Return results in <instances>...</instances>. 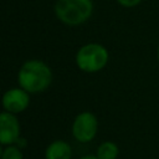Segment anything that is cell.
<instances>
[{"instance_id":"obj_1","label":"cell","mask_w":159,"mask_h":159,"mask_svg":"<svg viewBox=\"0 0 159 159\" xmlns=\"http://www.w3.org/2000/svg\"><path fill=\"white\" fill-rule=\"evenodd\" d=\"M19 83L27 92H41L51 83V71L41 61H29L19 72Z\"/></svg>"},{"instance_id":"obj_2","label":"cell","mask_w":159,"mask_h":159,"mask_svg":"<svg viewBox=\"0 0 159 159\" xmlns=\"http://www.w3.org/2000/svg\"><path fill=\"white\" fill-rule=\"evenodd\" d=\"M57 17L67 25H80L92 14L91 0H58L56 4Z\"/></svg>"},{"instance_id":"obj_3","label":"cell","mask_w":159,"mask_h":159,"mask_svg":"<svg viewBox=\"0 0 159 159\" xmlns=\"http://www.w3.org/2000/svg\"><path fill=\"white\" fill-rule=\"evenodd\" d=\"M76 61L81 70L86 72H96L106 66L108 61V52L98 43L84 45L80 48Z\"/></svg>"},{"instance_id":"obj_4","label":"cell","mask_w":159,"mask_h":159,"mask_svg":"<svg viewBox=\"0 0 159 159\" xmlns=\"http://www.w3.org/2000/svg\"><path fill=\"white\" fill-rule=\"evenodd\" d=\"M73 135L78 142H89L97 132V119L92 113L84 112L77 116L73 123Z\"/></svg>"},{"instance_id":"obj_5","label":"cell","mask_w":159,"mask_h":159,"mask_svg":"<svg viewBox=\"0 0 159 159\" xmlns=\"http://www.w3.org/2000/svg\"><path fill=\"white\" fill-rule=\"evenodd\" d=\"M20 127L16 117L12 114L1 113L0 116V142L2 144H11L19 139Z\"/></svg>"},{"instance_id":"obj_6","label":"cell","mask_w":159,"mask_h":159,"mask_svg":"<svg viewBox=\"0 0 159 159\" xmlns=\"http://www.w3.org/2000/svg\"><path fill=\"white\" fill-rule=\"evenodd\" d=\"M29 104V94L19 88L10 89L4 94L2 106L10 113H19L24 111Z\"/></svg>"},{"instance_id":"obj_7","label":"cell","mask_w":159,"mask_h":159,"mask_svg":"<svg viewBox=\"0 0 159 159\" xmlns=\"http://www.w3.org/2000/svg\"><path fill=\"white\" fill-rule=\"evenodd\" d=\"M71 148L63 140H56L46 150V159H70Z\"/></svg>"},{"instance_id":"obj_8","label":"cell","mask_w":159,"mask_h":159,"mask_svg":"<svg viewBox=\"0 0 159 159\" xmlns=\"http://www.w3.org/2000/svg\"><path fill=\"white\" fill-rule=\"evenodd\" d=\"M118 155V148L112 142H106L99 145L97 150V157L99 159H116Z\"/></svg>"},{"instance_id":"obj_9","label":"cell","mask_w":159,"mask_h":159,"mask_svg":"<svg viewBox=\"0 0 159 159\" xmlns=\"http://www.w3.org/2000/svg\"><path fill=\"white\" fill-rule=\"evenodd\" d=\"M1 159H22V154L16 147H7L2 152Z\"/></svg>"},{"instance_id":"obj_10","label":"cell","mask_w":159,"mask_h":159,"mask_svg":"<svg viewBox=\"0 0 159 159\" xmlns=\"http://www.w3.org/2000/svg\"><path fill=\"white\" fill-rule=\"evenodd\" d=\"M117 1H118L120 5L129 7V6H135L137 4H139L140 0H117Z\"/></svg>"},{"instance_id":"obj_11","label":"cell","mask_w":159,"mask_h":159,"mask_svg":"<svg viewBox=\"0 0 159 159\" xmlns=\"http://www.w3.org/2000/svg\"><path fill=\"white\" fill-rule=\"evenodd\" d=\"M81 159H99V158L98 157H93V155H86V157H83Z\"/></svg>"},{"instance_id":"obj_12","label":"cell","mask_w":159,"mask_h":159,"mask_svg":"<svg viewBox=\"0 0 159 159\" xmlns=\"http://www.w3.org/2000/svg\"><path fill=\"white\" fill-rule=\"evenodd\" d=\"M158 58H159V48H158Z\"/></svg>"}]
</instances>
